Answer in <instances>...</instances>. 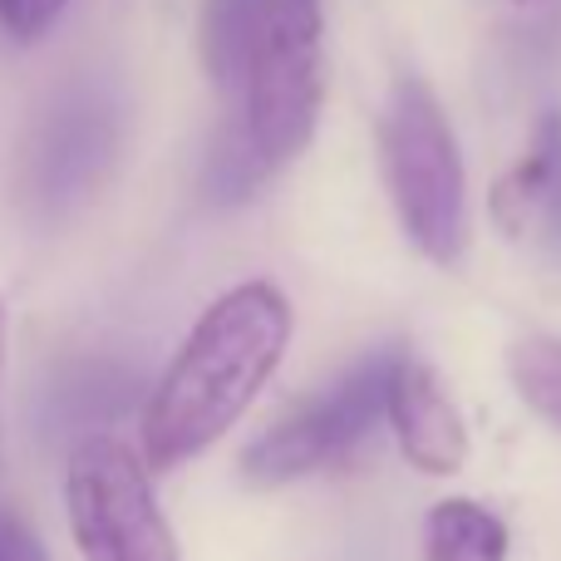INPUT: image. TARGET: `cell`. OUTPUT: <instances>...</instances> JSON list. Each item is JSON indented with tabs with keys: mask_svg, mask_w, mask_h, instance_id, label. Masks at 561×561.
I'll return each instance as SVG.
<instances>
[{
	"mask_svg": "<svg viewBox=\"0 0 561 561\" xmlns=\"http://www.w3.org/2000/svg\"><path fill=\"white\" fill-rule=\"evenodd\" d=\"M507 523L473 497H444L424 513V561H507Z\"/></svg>",
	"mask_w": 561,
	"mask_h": 561,
	"instance_id": "9",
	"label": "cell"
},
{
	"mask_svg": "<svg viewBox=\"0 0 561 561\" xmlns=\"http://www.w3.org/2000/svg\"><path fill=\"white\" fill-rule=\"evenodd\" d=\"M290 330L296 316L276 280H242L193 320L138 409V454L153 478L203 458L242 424L286 359Z\"/></svg>",
	"mask_w": 561,
	"mask_h": 561,
	"instance_id": "1",
	"label": "cell"
},
{
	"mask_svg": "<svg viewBox=\"0 0 561 561\" xmlns=\"http://www.w3.org/2000/svg\"><path fill=\"white\" fill-rule=\"evenodd\" d=\"M266 173L272 168L256 158L252 138L242 134V124H232V128H222L213 158H207V197L213 203H242V197H252L262 187Z\"/></svg>",
	"mask_w": 561,
	"mask_h": 561,
	"instance_id": "12",
	"label": "cell"
},
{
	"mask_svg": "<svg viewBox=\"0 0 561 561\" xmlns=\"http://www.w3.org/2000/svg\"><path fill=\"white\" fill-rule=\"evenodd\" d=\"M394 350L359 359L355 369L335 379L330 389H320L316 399L296 404L290 414H280L266 434H256L242 454V473L256 488H286L300 478L320 473V468L340 463L350 448H359L369 438V428L385 419V369Z\"/></svg>",
	"mask_w": 561,
	"mask_h": 561,
	"instance_id": "5",
	"label": "cell"
},
{
	"mask_svg": "<svg viewBox=\"0 0 561 561\" xmlns=\"http://www.w3.org/2000/svg\"><path fill=\"white\" fill-rule=\"evenodd\" d=\"M379 178L404 237L438 266L468 252V168L438 94L419 75H399L375 124Z\"/></svg>",
	"mask_w": 561,
	"mask_h": 561,
	"instance_id": "2",
	"label": "cell"
},
{
	"mask_svg": "<svg viewBox=\"0 0 561 561\" xmlns=\"http://www.w3.org/2000/svg\"><path fill=\"white\" fill-rule=\"evenodd\" d=\"M488 217L507 242H537L561 256V114L537 118L517 163L488 193Z\"/></svg>",
	"mask_w": 561,
	"mask_h": 561,
	"instance_id": "8",
	"label": "cell"
},
{
	"mask_svg": "<svg viewBox=\"0 0 561 561\" xmlns=\"http://www.w3.org/2000/svg\"><path fill=\"white\" fill-rule=\"evenodd\" d=\"M232 99L237 124L266 168L296 163L325 108V15L320 0H256Z\"/></svg>",
	"mask_w": 561,
	"mask_h": 561,
	"instance_id": "3",
	"label": "cell"
},
{
	"mask_svg": "<svg viewBox=\"0 0 561 561\" xmlns=\"http://www.w3.org/2000/svg\"><path fill=\"white\" fill-rule=\"evenodd\" d=\"M5 345H10V316H5V300H0V375H5Z\"/></svg>",
	"mask_w": 561,
	"mask_h": 561,
	"instance_id": "15",
	"label": "cell"
},
{
	"mask_svg": "<svg viewBox=\"0 0 561 561\" xmlns=\"http://www.w3.org/2000/svg\"><path fill=\"white\" fill-rule=\"evenodd\" d=\"M114 108L99 89H69L45 114L30 144V203L45 217H59L99 183L114 153Z\"/></svg>",
	"mask_w": 561,
	"mask_h": 561,
	"instance_id": "6",
	"label": "cell"
},
{
	"mask_svg": "<svg viewBox=\"0 0 561 561\" xmlns=\"http://www.w3.org/2000/svg\"><path fill=\"white\" fill-rule=\"evenodd\" d=\"M65 517L84 561H183L153 493V468L114 434H89L69 448Z\"/></svg>",
	"mask_w": 561,
	"mask_h": 561,
	"instance_id": "4",
	"label": "cell"
},
{
	"mask_svg": "<svg viewBox=\"0 0 561 561\" xmlns=\"http://www.w3.org/2000/svg\"><path fill=\"white\" fill-rule=\"evenodd\" d=\"M0 561H49L30 527H20L10 513H0Z\"/></svg>",
	"mask_w": 561,
	"mask_h": 561,
	"instance_id": "14",
	"label": "cell"
},
{
	"mask_svg": "<svg viewBox=\"0 0 561 561\" xmlns=\"http://www.w3.org/2000/svg\"><path fill=\"white\" fill-rule=\"evenodd\" d=\"M252 5L256 0H203V15H197V55H203L207 79H213L227 99H232L237 69H242Z\"/></svg>",
	"mask_w": 561,
	"mask_h": 561,
	"instance_id": "10",
	"label": "cell"
},
{
	"mask_svg": "<svg viewBox=\"0 0 561 561\" xmlns=\"http://www.w3.org/2000/svg\"><path fill=\"white\" fill-rule=\"evenodd\" d=\"M385 424L414 473L458 478L468 463V424L454 399L438 389V375L414 355H389L385 369Z\"/></svg>",
	"mask_w": 561,
	"mask_h": 561,
	"instance_id": "7",
	"label": "cell"
},
{
	"mask_svg": "<svg viewBox=\"0 0 561 561\" xmlns=\"http://www.w3.org/2000/svg\"><path fill=\"white\" fill-rule=\"evenodd\" d=\"M69 0H0V30L15 45H39L59 25Z\"/></svg>",
	"mask_w": 561,
	"mask_h": 561,
	"instance_id": "13",
	"label": "cell"
},
{
	"mask_svg": "<svg viewBox=\"0 0 561 561\" xmlns=\"http://www.w3.org/2000/svg\"><path fill=\"white\" fill-rule=\"evenodd\" d=\"M507 379H513L517 399L561 434V340L557 335L513 340L507 345Z\"/></svg>",
	"mask_w": 561,
	"mask_h": 561,
	"instance_id": "11",
	"label": "cell"
},
{
	"mask_svg": "<svg viewBox=\"0 0 561 561\" xmlns=\"http://www.w3.org/2000/svg\"><path fill=\"white\" fill-rule=\"evenodd\" d=\"M517 5H542V0H517Z\"/></svg>",
	"mask_w": 561,
	"mask_h": 561,
	"instance_id": "16",
	"label": "cell"
}]
</instances>
